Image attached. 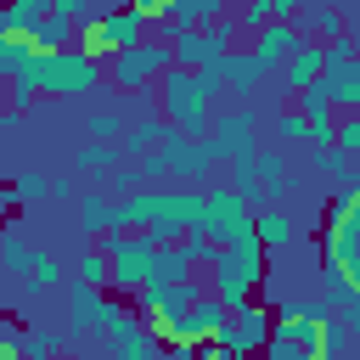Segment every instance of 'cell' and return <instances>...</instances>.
<instances>
[{
	"label": "cell",
	"instance_id": "obj_15",
	"mask_svg": "<svg viewBox=\"0 0 360 360\" xmlns=\"http://www.w3.org/2000/svg\"><path fill=\"white\" fill-rule=\"evenodd\" d=\"M214 343H225L231 354L253 360V354H259V349L270 343V309H264V304H242V309H231Z\"/></svg>",
	"mask_w": 360,
	"mask_h": 360
},
{
	"label": "cell",
	"instance_id": "obj_18",
	"mask_svg": "<svg viewBox=\"0 0 360 360\" xmlns=\"http://www.w3.org/2000/svg\"><path fill=\"white\" fill-rule=\"evenodd\" d=\"M214 73H219V84H225L231 96H242V101H248V96H253L259 84H264V73H259V62L248 56V45H236V51H225V56L214 62Z\"/></svg>",
	"mask_w": 360,
	"mask_h": 360
},
{
	"label": "cell",
	"instance_id": "obj_31",
	"mask_svg": "<svg viewBox=\"0 0 360 360\" xmlns=\"http://www.w3.org/2000/svg\"><path fill=\"white\" fill-rule=\"evenodd\" d=\"M68 270H73V281H84V287H107V281H112V264H107L101 242H96V248H84V253H79Z\"/></svg>",
	"mask_w": 360,
	"mask_h": 360
},
{
	"label": "cell",
	"instance_id": "obj_30",
	"mask_svg": "<svg viewBox=\"0 0 360 360\" xmlns=\"http://www.w3.org/2000/svg\"><path fill=\"white\" fill-rule=\"evenodd\" d=\"M39 197H51V174H39V169L11 174V186L0 191V202H39Z\"/></svg>",
	"mask_w": 360,
	"mask_h": 360
},
{
	"label": "cell",
	"instance_id": "obj_4",
	"mask_svg": "<svg viewBox=\"0 0 360 360\" xmlns=\"http://www.w3.org/2000/svg\"><path fill=\"white\" fill-rule=\"evenodd\" d=\"M22 73L34 79L39 96H79V90H101L107 84V68L96 56H84L79 45H68V51H34Z\"/></svg>",
	"mask_w": 360,
	"mask_h": 360
},
{
	"label": "cell",
	"instance_id": "obj_9",
	"mask_svg": "<svg viewBox=\"0 0 360 360\" xmlns=\"http://www.w3.org/2000/svg\"><path fill=\"white\" fill-rule=\"evenodd\" d=\"M321 90L332 101V112H360V51L349 34L326 39V73H321Z\"/></svg>",
	"mask_w": 360,
	"mask_h": 360
},
{
	"label": "cell",
	"instance_id": "obj_5",
	"mask_svg": "<svg viewBox=\"0 0 360 360\" xmlns=\"http://www.w3.org/2000/svg\"><path fill=\"white\" fill-rule=\"evenodd\" d=\"M107 68V84L118 90V96H141V90H158V79L174 68V45L158 34H146L141 45H129V51H118L112 62H101Z\"/></svg>",
	"mask_w": 360,
	"mask_h": 360
},
{
	"label": "cell",
	"instance_id": "obj_2",
	"mask_svg": "<svg viewBox=\"0 0 360 360\" xmlns=\"http://www.w3.org/2000/svg\"><path fill=\"white\" fill-rule=\"evenodd\" d=\"M270 338H287L315 360H343V343H349V332L326 298H281L270 309Z\"/></svg>",
	"mask_w": 360,
	"mask_h": 360
},
{
	"label": "cell",
	"instance_id": "obj_28",
	"mask_svg": "<svg viewBox=\"0 0 360 360\" xmlns=\"http://www.w3.org/2000/svg\"><path fill=\"white\" fill-rule=\"evenodd\" d=\"M22 287H28V292H56V287H68V276H62V264H56L51 253H34L28 270H22Z\"/></svg>",
	"mask_w": 360,
	"mask_h": 360
},
{
	"label": "cell",
	"instance_id": "obj_20",
	"mask_svg": "<svg viewBox=\"0 0 360 360\" xmlns=\"http://www.w3.org/2000/svg\"><path fill=\"white\" fill-rule=\"evenodd\" d=\"M163 135H169V124H163L158 112H141V118H129V124H124V135H118V152H124V163L146 158V152H152Z\"/></svg>",
	"mask_w": 360,
	"mask_h": 360
},
{
	"label": "cell",
	"instance_id": "obj_43",
	"mask_svg": "<svg viewBox=\"0 0 360 360\" xmlns=\"http://www.w3.org/2000/svg\"><path fill=\"white\" fill-rule=\"evenodd\" d=\"M51 197H56V202H79V186H73V180H51Z\"/></svg>",
	"mask_w": 360,
	"mask_h": 360
},
{
	"label": "cell",
	"instance_id": "obj_32",
	"mask_svg": "<svg viewBox=\"0 0 360 360\" xmlns=\"http://www.w3.org/2000/svg\"><path fill=\"white\" fill-rule=\"evenodd\" d=\"M231 17H236V28H242V39H253L259 28H270V22H276V0H236V6H231Z\"/></svg>",
	"mask_w": 360,
	"mask_h": 360
},
{
	"label": "cell",
	"instance_id": "obj_13",
	"mask_svg": "<svg viewBox=\"0 0 360 360\" xmlns=\"http://www.w3.org/2000/svg\"><path fill=\"white\" fill-rule=\"evenodd\" d=\"M62 292H68V332H73V338H84V332L107 326V321L124 309V304H118V292H107V287H84V281H68Z\"/></svg>",
	"mask_w": 360,
	"mask_h": 360
},
{
	"label": "cell",
	"instance_id": "obj_44",
	"mask_svg": "<svg viewBox=\"0 0 360 360\" xmlns=\"http://www.w3.org/2000/svg\"><path fill=\"white\" fill-rule=\"evenodd\" d=\"M158 360H197V349H191V343H163Z\"/></svg>",
	"mask_w": 360,
	"mask_h": 360
},
{
	"label": "cell",
	"instance_id": "obj_17",
	"mask_svg": "<svg viewBox=\"0 0 360 360\" xmlns=\"http://www.w3.org/2000/svg\"><path fill=\"white\" fill-rule=\"evenodd\" d=\"M321 73H326V45H298L287 62H281V96H298V90H309V84H321Z\"/></svg>",
	"mask_w": 360,
	"mask_h": 360
},
{
	"label": "cell",
	"instance_id": "obj_6",
	"mask_svg": "<svg viewBox=\"0 0 360 360\" xmlns=\"http://www.w3.org/2000/svg\"><path fill=\"white\" fill-rule=\"evenodd\" d=\"M101 253H107V264H112V281H107V292H118V298H135V287H146L152 281V242L146 236H124V231H107L101 236Z\"/></svg>",
	"mask_w": 360,
	"mask_h": 360
},
{
	"label": "cell",
	"instance_id": "obj_11",
	"mask_svg": "<svg viewBox=\"0 0 360 360\" xmlns=\"http://www.w3.org/2000/svg\"><path fill=\"white\" fill-rule=\"evenodd\" d=\"M163 163H169V180H180V186H191V180H208L214 169H219V158H214V146H208V135H163Z\"/></svg>",
	"mask_w": 360,
	"mask_h": 360
},
{
	"label": "cell",
	"instance_id": "obj_47",
	"mask_svg": "<svg viewBox=\"0 0 360 360\" xmlns=\"http://www.w3.org/2000/svg\"><path fill=\"white\" fill-rule=\"evenodd\" d=\"M354 163H360V158H354Z\"/></svg>",
	"mask_w": 360,
	"mask_h": 360
},
{
	"label": "cell",
	"instance_id": "obj_35",
	"mask_svg": "<svg viewBox=\"0 0 360 360\" xmlns=\"http://www.w3.org/2000/svg\"><path fill=\"white\" fill-rule=\"evenodd\" d=\"M84 135H90V141H118V135H124V112H118V101L101 107V112H90V118H84Z\"/></svg>",
	"mask_w": 360,
	"mask_h": 360
},
{
	"label": "cell",
	"instance_id": "obj_38",
	"mask_svg": "<svg viewBox=\"0 0 360 360\" xmlns=\"http://www.w3.org/2000/svg\"><path fill=\"white\" fill-rule=\"evenodd\" d=\"M309 163H315L321 174H349V169H354V158H349L343 146H332V141H326V146H309Z\"/></svg>",
	"mask_w": 360,
	"mask_h": 360
},
{
	"label": "cell",
	"instance_id": "obj_41",
	"mask_svg": "<svg viewBox=\"0 0 360 360\" xmlns=\"http://www.w3.org/2000/svg\"><path fill=\"white\" fill-rule=\"evenodd\" d=\"M169 6H174V0H129V11H135L146 28H158V22L169 17Z\"/></svg>",
	"mask_w": 360,
	"mask_h": 360
},
{
	"label": "cell",
	"instance_id": "obj_42",
	"mask_svg": "<svg viewBox=\"0 0 360 360\" xmlns=\"http://www.w3.org/2000/svg\"><path fill=\"white\" fill-rule=\"evenodd\" d=\"M124 6H129V0H84V22H90V17H107V11H124Z\"/></svg>",
	"mask_w": 360,
	"mask_h": 360
},
{
	"label": "cell",
	"instance_id": "obj_45",
	"mask_svg": "<svg viewBox=\"0 0 360 360\" xmlns=\"http://www.w3.org/2000/svg\"><path fill=\"white\" fill-rule=\"evenodd\" d=\"M197 360H242V354H231L225 343H202V349H197Z\"/></svg>",
	"mask_w": 360,
	"mask_h": 360
},
{
	"label": "cell",
	"instance_id": "obj_10",
	"mask_svg": "<svg viewBox=\"0 0 360 360\" xmlns=\"http://www.w3.org/2000/svg\"><path fill=\"white\" fill-rule=\"evenodd\" d=\"M202 231L231 248V242H248L253 236V208L231 191V186H202Z\"/></svg>",
	"mask_w": 360,
	"mask_h": 360
},
{
	"label": "cell",
	"instance_id": "obj_21",
	"mask_svg": "<svg viewBox=\"0 0 360 360\" xmlns=\"http://www.w3.org/2000/svg\"><path fill=\"white\" fill-rule=\"evenodd\" d=\"M253 169H259L264 202L276 208V202L287 197V186H292V180H287V152H281V146H259V152H253Z\"/></svg>",
	"mask_w": 360,
	"mask_h": 360
},
{
	"label": "cell",
	"instance_id": "obj_14",
	"mask_svg": "<svg viewBox=\"0 0 360 360\" xmlns=\"http://www.w3.org/2000/svg\"><path fill=\"white\" fill-rule=\"evenodd\" d=\"M225 315H231V309H225V304L202 287V292H197V304H191L174 326H163V343H191V349H202V343H214V338H219Z\"/></svg>",
	"mask_w": 360,
	"mask_h": 360
},
{
	"label": "cell",
	"instance_id": "obj_39",
	"mask_svg": "<svg viewBox=\"0 0 360 360\" xmlns=\"http://www.w3.org/2000/svg\"><path fill=\"white\" fill-rule=\"evenodd\" d=\"M332 146H343L349 158H360V112H338V129H332Z\"/></svg>",
	"mask_w": 360,
	"mask_h": 360
},
{
	"label": "cell",
	"instance_id": "obj_16",
	"mask_svg": "<svg viewBox=\"0 0 360 360\" xmlns=\"http://www.w3.org/2000/svg\"><path fill=\"white\" fill-rule=\"evenodd\" d=\"M298 45H304V34H298L292 22H270V28H259V34L248 39V56L259 62V73H264V79H276V73H281V62H287Z\"/></svg>",
	"mask_w": 360,
	"mask_h": 360
},
{
	"label": "cell",
	"instance_id": "obj_24",
	"mask_svg": "<svg viewBox=\"0 0 360 360\" xmlns=\"http://www.w3.org/2000/svg\"><path fill=\"white\" fill-rule=\"evenodd\" d=\"M292 28H298V34H315V45H326V39L343 34V11H338V6H304V11L292 17Z\"/></svg>",
	"mask_w": 360,
	"mask_h": 360
},
{
	"label": "cell",
	"instance_id": "obj_1",
	"mask_svg": "<svg viewBox=\"0 0 360 360\" xmlns=\"http://www.w3.org/2000/svg\"><path fill=\"white\" fill-rule=\"evenodd\" d=\"M152 101H158V118H163L174 135H208V124H214V112H219V101H225V84H219L214 68H202V73L169 68V73L158 79Z\"/></svg>",
	"mask_w": 360,
	"mask_h": 360
},
{
	"label": "cell",
	"instance_id": "obj_23",
	"mask_svg": "<svg viewBox=\"0 0 360 360\" xmlns=\"http://www.w3.org/2000/svg\"><path fill=\"white\" fill-rule=\"evenodd\" d=\"M62 349H79V338L73 332H56V326L22 332V360H62Z\"/></svg>",
	"mask_w": 360,
	"mask_h": 360
},
{
	"label": "cell",
	"instance_id": "obj_29",
	"mask_svg": "<svg viewBox=\"0 0 360 360\" xmlns=\"http://www.w3.org/2000/svg\"><path fill=\"white\" fill-rule=\"evenodd\" d=\"M45 17H51V0H11V6H6V34H22V39H28Z\"/></svg>",
	"mask_w": 360,
	"mask_h": 360
},
{
	"label": "cell",
	"instance_id": "obj_34",
	"mask_svg": "<svg viewBox=\"0 0 360 360\" xmlns=\"http://www.w3.org/2000/svg\"><path fill=\"white\" fill-rule=\"evenodd\" d=\"M28 56H34V45H28L22 34H0V84L17 79V73L28 68Z\"/></svg>",
	"mask_w": 360,
	"mask_h": 360
},
{
	"label": "cell",
	"instance_id": "obj_22",
	"mask_svg": "<svg viewBox=\"0 0 360 360\" xmlns=\"http://www.w3.org/2000/svg\"><path fill=\"white\" fill-rule=\"evenodd\" d=\"M73 208H79V231H84V242H90V236H107V231H112V197H107L101 186L79 191V202H73Z\"/></svg>",
	"mask_w": 360,
	"mask_h": 360
},
{
	"label": "cell",
	"instance_id": "obj_25",
	"mask_svg": "<svg viewBox=\"0 0 360 360\" xmlns=\"http://www.w3.org/2000/svg\"><path fill=\"white\" fill-rule=\"evenodd\" d=\"M28 45H34V51H68V45H79V22H68V17L51 11V17L28 34Z\"/></svg>",
	"mask_w": 360,
	"mask_h": 360
},
{
	"label": "cell",
	"instance_id": "obj_26",
	"mask_svg": "<svg viewBox=\"0 0 360 360\" xmlns=\"http://www.w3.org/2000/svg\"><path fill=\"white\" fill-rule=\"evenodd\" d=\"M73 163H79L84 174H101V180H107V174L124 163V152H118V141H84V146L73 152Z\"/></svg>",
	"mask_w": 360,
	"mask_h": 360
},
{
	"label": "cell",
	"instance_id": "obj_19",
	"mask_svg": "<svg viewBox=\"0 0 360 360\" xmlns=\"http://www.w3.org/2000/svg\"><path fill=\"white\" fill-rule=\"evenodd\" d=\"M253 242H259L264 253H281V248L298 242V219H292L287 208H259V214H253Z\"/></svg>",
	"mask_w": 360,
	"mask_h": 360
},
{
	"label": "cell",
	"instance_id": "obj_36",
	"mask_svg": "<svg viewBox=\"0 0 360 360\" xmlns=\"http://www.w3.org/2000/svg\"><path fill=\"white\" fill-rule=\"evenodd\" d=\"M214 253H219V242H214L208 231H186V259H191V276H208Z\"/></svg>",
	"mask_w": 360,
	"mask_h": 360
},
{
	"label": "cell",
	"instance_id": "obj_37",
	"mask_svg": "<svg viewBox=\"0 0 360 360\" xmlns=\"http://www.w3.org/2000/svg\"><path fill=\"white\" fill-rule=\"evenodd\" d=\"M28 259H34V248L22 242V231L6 225V231H0V264H6V270H28Z\"/></svg>",
	"mask_w": 360,
	"mask_h": 360
},
{
	"label": "cell",
	"instance_id": "obj_33",
	"mask_svg": "<svg viewBox=\"0 0 360 360\" xmlns=\"http://www.w3.org/2000/svg\"><path fill=\"white\" fill-rule=\"evenodd\" d=\"M270 135H276V141H292V146H315V141H309V118H304L298 107L270 112Z\"/></svg>",
	"mask_w": 360,
	"mask_h": 360
},
{
	"label": "cell",
	"instance_id": "obj_12",
	"mask_svg": "<svg viewBox=\"0 0 360 360\" xmlns=\"http://www.w3.org/2000/svg\"><path fill=\"white\" fill-rule=\"evenodd\" d=\"M101 332H107V343H112V360H158V354H163L158 326H152V321H141L135 309H118Z\"/></svg>",
	"mask_w": 360,
	"mask_h": 360
},
{
	"label": "cell",
	"instance_id": "obj_46",
	"mask_svg": "<svg viewBox=\"0 0 360 360\" xmlns=\"http://www.w3.org/2000/svg\"><path fill=\"white\" fill-rule=\"evenodd\" d=\"M354 343H360V338H354Z\"/></svg>",
	"mask_w": 360,
	"mask_h": 360
},
{
	"label": "cell",
	"instance_id": "obj_8",
	"mask_svg": "<svg viewBox=\"0 0 360 360\" xmlns=\"http://www.w3.org/2000/svg\"><path fill=\"white\" fill-rule=\"evenodd\" d=\"M152 28L124 6V11H107V17H90L84 28H79V51L84 56H96V62H112L118 51H129V45H141Z\"/></svg>",
	"mask_w": 360,
	"mask_h": 360
},
{
	"label": "cell",
	"instance_id": "obj_27",
	"mask_svg": "<svg viewBox=\"0 0 360 360\" xmlns=\"http://www.w3.org/2000/svg\"><path fill=\"white\" fill-rule=\"evenodd\" d=\"M191 276V259H186V242H169V248H158L152 253V281H163V287H174V281H186Z\"/></svg>",
	"mask_w": 360,
	"mask_h": 360
},
{
	"label": "cell",
	"instance_id": "obj_40",
	"mask_svg": "<svg viewBox=\"0 0 360 360\" xmlns=\"http://www.w3.org/2000/svg\"><path fill=\"white\" fill-rule=\"evenodd\" d=\"M107 197H129V191H141V174H135V163H118L112 174H107V186H101Z\"/></svg>",
	"mask_w": 360,
	"mask_h": 360
},
{
	"label": "cell",
	"instance_id": "obj_3",
	"mask_svg": "<svg viewBox=\"0 0 360 360\" xmlns=\"http://www.w3.org/2000/svg\"><path fill=\"white\" fill-rule=\"evenodd\" d=\"M202 287H208L225 309L253 304V298H259V287H264V248H259L253 236H248V242L219 248V253H214V264H208V276H202Z\"/></svg>",
	"mask_w": 360,
	"mask_h": 360
},
{
	"label": "cell",
	"instance_id": "obj_7",
	"mask_svg": "<svg viewBox=\"0 0 360 360\" xmlns=\"http://www.w3.org/2000/svg\"><path fill=\"white\" fill-rule=\"evenodd\" d=\"M259 129H264L259 107L236 101V107H219V112H214V124H208V146H214L219 163H236V158H253V152H259Z\"/></svg>",
	"mask_w": 360,
	"mask_h": 360
}]
</instances>
